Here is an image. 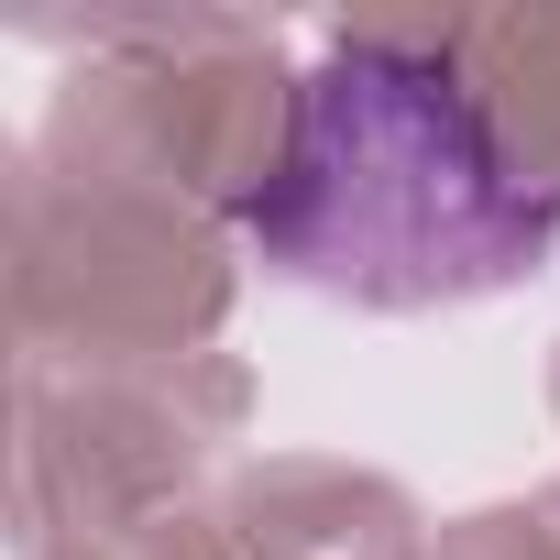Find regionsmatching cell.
<instances>
[{"label":"cell","mask_w":560,"mask_h":560,"mask_svg":"<svg viewBox=\"0 0 560 560\" xmlns=\"http://www.w3.org/2000/svg\"><path fill=\"white\" fill-rule=\"evenodd\" d=\"M242 242L341 308H462L505 298L560 253V176L494 121V100L396 34H341L308 56Z\"/></svg>","instance_id":"6da1fadb"}]
</instances>
